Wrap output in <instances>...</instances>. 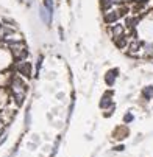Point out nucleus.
<instances>
[{
    "label": "nucleus",
    "mask_w": 153,
    "mask_h": 157,
    "mask_svg": "<svg viewBox=\"0 0 153 157\" xmlns=\"http://www.w3.org/2000/svg\"><path fill=\"white\" fill-rule=\"evenodd\" d=\"M114 8V6H112ZM124 16V8H114V9H111V11H108L106 9L105 11V23H108V25H111V23H114V22H117L119 19Z\"/></svg>",
    "instance_id": "1"
},
{
    "label": "nucleus",
    "mask_w": 153,
    "mask_h": 157,
    "mask_svg": "<svg viewBox=\"0 0 153 157\" xmlns=\"http://www.w3.org/2000/svg\"><path fill=\"white\" fill-rule=\"evenodd\" d=\"M31 70H33V65H31V62H28V61H17L16 62V72L19 73V75H22V76H25V78H30L31 76Z\"/></svg>",
    "instance_id": "2"
},
{
    "label": "nucleus",
    "mask_w": 153,
    "mask_h": 157,
    "mask_svg": "<svg viewBox=\"0 0 153 157\" xmlns=\"http://www.w3.org/2000/svg\"><path fill=\"white\" fill-rule=\"evenodd\" d=\"M11 59H13L11 51H8L6 48H0V70L8 67L9 62H11Z\"/></svg>",
    "instance_id": "3"
},
{
    "label": "nucleus",
    "mask_w": 153,
    "mask_h": 157,
    "mask_svg": "<svg viewBox=\"0 0 153 157\" xmlns=\"http://www.w3.org/2000/svg\"><path fill=\"white\" fill-rule=\"evenodd\" d=\"M39 16H41L42 22H45L47 25H49V23H52V17H53V16L49 14V11L44 8V6H41V9H39Z\"/></svg>",
    "instance_id": "4"
},
{
    "label": "nucleus",
    "mask_w": 153,
    "mask_h": 157,
    "mask_svg": "<svg viewBox=\"0 0 153 157\" xmlns=\"http://www.w3.org/2000/svg\"><path fill=\"white\" fill-rule=\"evenodd\" d=\"M116 76H117V70H109V72L106 73V84H108V86L114 84Z\"/></svg>",
    "instance_id": "5"
},
{
    "label": "nucleus",
    "mask_w": 153,
    "mask_h": 157,
    "mask_svg": "<svg viewBox=\"0 0 153 157\" xmlns=\"http://www.w3.org/2000/svg\"><path fill=\"white\" fill-rule=\"evenodd\" d=\"M122 34H125V26L116 23L114 28H112V36H114V38H119V36H122Z\"/></svg>",
    "instance_id": "6"
},
{
    "label": "nucleus",
    "mask_w": 153,
    "mask_h": 157,
    "mask_svg": "<svg viewBox=\"0 0 153 157\" xmlns=\"http://www.w3.org/2000/svg\"><path fill=\"white\" fill-rule=\"evenodd\" d=\"M42 6L49 11V14L53 16V9H55V6H53V0H42Z\"/></svg>",
    "instance_id": "7"
},
{
    "label": "nucleus",
    "mask_w": 153,
    "mask_h": 157,
    "mask_svg": "<svg viewBox=\"0 0 153 157\" xmlns=\"http://www.w3.org/2000/svg\"><path fill=\"white\" fill-rule=\"evenodd\" d=\"M144 96H145V98H152V96H153V87H152V86L144 89Z\"/></svg>",
    "instance_id": "8"
},
{
    "label": "nucleus",
    "mask_w": 153,
    "mask_h": 157,
    "mask_svg": "<svg viewBox=\"0 0 153 157\" xmlns=\"http://www.w3.org/2000/svg\"><path fill=\"white\" fill-rule=\"evenodd\" d=\"M108 106H111V100H109V98H103V101L100 103V108H108Z\"/></svg>",
    "instance_id": "9"
},
{
    "label": "nucleus",
    "mask_w": 153,
    "mask_h": 157,
    "mask_svg": "<svg viewBox=\"0 0 153 157\" xmlns=\"http://www.w3.org/2000/svg\"><path fill=\"white\" fill-rule=\"evenodd\" d=\"M125 123H130V121H133V115H131V113H128V115H125Z\"/></svg>",
    "instance_id": "10"
}]
</instances>
